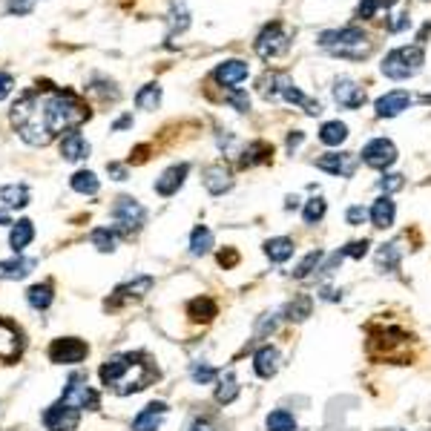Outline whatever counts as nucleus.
<instances>
[{
    "label": "nucleus",
    "instance_id": "nucleus-1",
    "mask_svg": "<svg viewBox=\"0 0 431 431\" xmlns=\"http://www.w3.org/2000/svg\"><path fill=\"white\" fill-rule=\"evenodd\" d=\"M87 118H90V107L72 92H60V90L23 92L9 112L12 127L32 147H46L60 132H75Z\"/></svg>",
    "mask_w": 431,
    "mask_h": 431
},
{
    "label": "nucleus",
    "instance_id": "nucleus-2",
    "mask_svg": "<svg viewBox=\"0 0 431 431\" xmlns=\"http://www.w3.org/2000/svg\"><path fill=\"white\" fill-rule=\"evenodd\" d=\"M98 374L107 388H115V394L127 397V394L147 388L156 371L150 368V363H144L141 353H118V356L107 359Z\"/></svg>",
    "mask_w": 431,
    "mask_h": 431
},
{
    "label": "nucleus",
    "instance_id": "nucleus-3",
    "mask_svg": "<svg viewBox=\"0 0 431 431\" xmlns=\"http://www.w3.org/2000/svg\"><path fill=\"white\" fill-rule=\"evenodd\" d=\"M425 63V52L420 43H411V46H400V49H391L385 58H383V75L391 78V81H408L414 78L417 72L422 69Z\"/></svg>",
    "mask_w": 431,
    "mask_h": 431
},
{
    "label": "nucleus",
    "instance_id": "nucleus-4",
    "mask_svg": "<svg viewBox=\"0 0 431 431\" xmlns=\"http://www.w3.org/2000/svg\"><path fill=\"white\" fill-rule=\"evenodd\" d=\"M112 230L115 233H124V236H129V233H135L144 222H147V210H144L135 198H129V196H121L115 204H112Z\"/></svg>",
    "mask_w": 431,
    "mask_h": 431
},
{
    "label": "nucleus",
    "instance_id": "nucleus-5",
    "mask_svg": "<svg viewBox=\"0 0 431 431\" xmlns=\"http://www.w3.org/2000/svg\"><path fill=\"white\" fill-rule=\"evenodd\" d=\"M319 46L331 49L334 55H345L351 58V46H363L366 43V32L359 29V26H342V29H331V32H322Z\"/></svg>",
    "mask_w": 431,
    "mask_h": 431
},
{
    "label": "nucleus",
    "instance_id": "nucleus-6",
    "mask_svg": "<svg viewBox=\"0 0 431 431\" xmlns=\"http://www.w3.org/2000/svg\"><path fill=\"white\" fill-rule=\"evenodd\" d=\"M60 403L69 405V408H75V411H84V408H98L101 397L87 385V377L84 374H72L63 394H60Z\"/></svg>",
    "mask_w": 431,
    "mask_h": 431
},
{
    "label": "nucleus",
    "instance_id": "nucleus-7",
    "mask_svg": "<svg viewBox=\"0 0 431 431\" xmlns=\"http://www.w3.org/2000/svg\"><path fill=\"white\" fill-rule=\"evenodd\" d=\"M287 46H291V41H287V32L282 29V23H270V26H265V29L259 32L256 43H253L256 55H259V58H265V60L284 55V52H287Z\"/></svg>",
    "mask_w": 431,
    "mask_h": 431
},
{
    "label": "nucleus",
    "instance_id": "nucleus-8",
    "mask_svg": "<svg viewBox=\"0 0 431 431\" xmlns=\"http://www.w3.org/2000/svg\"><path fill=\"white\" fill-rule=\"evenodd\" d=\"M87 342L75 339V336H63V339H55L49 345V359L58 366H75V363H84L87 359Z\"/></svg>",
    "mask_w": 431,
    "mask_h": 431
},
{
    "label": "nucleus",
    "instance_id": "nucleus-9",
    "mask_svg": "<svg viewBox=\"0 0 431 431\" xmlns=\"http://www.w3.org/2000/svg\"><path fill=\"white\" fill-rule=\"evenodd\" d=\"M363 161L374 170H388L397 161V147L388 138H374L363 147Z\"/></svg>",
    "mask_w": 431,
    "mask_h": 431
},
{
    "label": "nucleus",
    "instance_id": "nucleus-10",
    "mask_svg": "<svg viewBox=\"0 0 431 431\" xmlns=\"http://www.w3.org/2000/svg\"><path fill=\"white\" fill-rule=\"evenodd\" d=\"M78 420H81V411L69 408V405H63V403H55V405H49V408L43 411V425H46L49 431H75Z\"/></svg>",
    "mask_w": 431,
    "mask_h": 431
},
{
    "label": "nucleus",
    "instance_id": "nucleus-11",
    "mask_svg": "<svg viewBox=\"0 0 431 431\" xmlns=\"http://www.w3.org/2000/svg\"><path fill=\"white\" fill-rule=\"evenodd\" d=\"M248 75H250V66H248L245 60H239V58H233V60H222L219 66L213 69L216 84H222V87H228V90H236Z\"/></svg>",
    "mask_w": 431,
    "mask_h": 431
},
{
    "label": "nucleus",
    "instance_id": "nucleus-12",
    "mask_svg": "<svg viewBox=\"0 0 431 431\" xmlns=\"http://www.w3.org/2000/svg\"><path fill=\"white\" fill-rule=\"evenodd\" d=\"M314 164L319 170H325L331 176H342V179H351L356 173V156L353 153H325Z\"/></svg>",
    "mask_w": 431,
    "mask_h": 431
},
{
    "label": "nucleus",
    "instance_id": "nucleus-13",
    "mask_svg": "<svg viewBox=\"0 0 431 431\" xmlns=\"http://www.w3.org/2000/svg\"><path fill=\"white\" fill-rule=\"evenodd\" d=\"M334 101L345 110H359L366 104V90L351 78H336L334 81Z\"/></svg>",
    "mask_w": 431,
    "mask_h": 431
},
{
    "label": "nucleus",
    "instance_id": "nucleus-14",
    "mask_svg": "<svg viewBox=\"0 0 431 431\" xmlns=\"http://www.w3.org/2000/svg\"><path fill=\"white\" fill-rule=\"evenodd\" d=\"M201 181H204L207 193H213V196H225V193L233 187V173H230L225 164H210V167L201 173Z\"/></svg>",
    "mask_w": 431,
    "mask_h": 431
},
{
    "label": "nucleus",
    "instance_id": "nucleus-15",
    "mask_svg": "<svg viewBox=\"0 0 431 431\" xmlns=\"http://www.w3.org/2000/svg\"><path fill=\"white\" fill-rule=\"evenodd\" d=\"M150 287H153V279L150 276H135L132 282L115 287V299L107 302V308H118L121 302H132V299H141L144 294H150Z\"/></svg>",
    "mask_w": 431,
    "mask_h": 431
},
{
    "label": "nucleus",
    "instance_id": "nucleus-16",
    "mask_svg": "<svg viewBox=\"0 0 431 431\" xmlns=\"http://www.w3.org/2000/svg\"><path fill=\"white\" fill-rule=\"evenodd\" d=\"M21 334L18 328H12L6 319H0V363H15V359L21 356Z\"/></svg>",
    "mask_w": 431,
    "mask_h": 431
},
{
    "label": "nucleus",
    "instance_id": "nucleus-17",
    "mask_svg": "<svg viewBox=\"0 0 431 431\" xmlns=\"http://www.w3.org/2000/svg\"><path fill=\"white\" fill-rule=\"evenodd\" d=\"M187 173H190V164H173V167H167V170L156 179V193H159V196H176V193L181 190Z\"/></svg>",
    "mask_w": 431,
    "mask_h": 431
},
{
    "label": "nucleus",
    "instance_id": "nucleus-18",
    "mask_svg": "<svg viewBox=\"0 0 431 431\" xmlns=\"http://www.w3.org/2000/svg\"><path fill=\"white\" fill-rule=\"evenodd\" d=\"M394 216H397V204L391 201V196H380L368 210V219L377 230H388L394 225Z\"/></svg>",
    "mask_w": 431,
    "mask_h": 431
},
{
    "label": "nucleus",
    "instance_id": "nucleus-19",
    "mask_svg": "<svg viewBox=\"0 0 431 431\" xmlns=\"http://www.w3.org/2000/svg\"><path fill=\"white\" fill-rule=\"evenodd\" d=\"M408 107H411V95L403 92V90L388 92V95L377 98V104H374V110H377L380 118H397V115H400L403 110H408Z\"/></svg>",
    "mask_w": 431,
    "mask_h": 431
},
{
    "label": "nucleus",
    "instance_id": "nucleus-20",
    "mask_svg": "<svg viewBox=\"0 0 431 431\" xmlns=\"http://www.w3.org/2000/svg\"><path fill=\"white\" fill-rule=\"evenodd\" d=\"M253 371L262 377V380H270L276 371H279V351L273 345H262L253 356Z\"/></svg>",
    "mask_w": 431,
    "mask_h": 431
},
{
    "label": "nucleus",
    "instance_id": "nucleus-21",
    "mask_svg": "<svg viewBox=\"0 0 431 431\" xmlns=\"http://www.w3.org/2000/svg\"><path fill=\"white\" fill-rule=\"evenodd\" d=\"M60 156L66 161H84L90 156V141L78 132H69L63 141H60Z\"/></svg>",
    "mask_w": 431,
    "mask_h": 431
},
{
    "label": "nucleus",
    "instance_id": "nucleus-22",
    "mask_svg": "<svg viewBox=\"0 0 431 431\" xmlns=\"http://www.w3.org/2000/svg\"><path fill=\"white\" fill-rule=\"evenodd\" d=\"M164 414H167V403H150L132 420V431H156Z\"/></svg>",
    "mask_w": 431,
    "mask_h": 431
},
{
    "label": "nucleus",
    "instance_id": "nucleus-23",
    "mask_svg": "<svg viewBox=\"0 0 431 431\" xmlns=\"http://www.w3.org/2000/svg\"><path fill=\"white\" fill-rule=\"evenodd\" d=\"M35 267H38V262H35V259H26V256L6 259V262H0V279L18 282V279H26V276H29Z\"/></svg>",
    "mask_w": 431,
    "mask_h": 431
},
{
    "label": "nucleus",
    "instance_id": "nucleus-24",
    "mask_svg": "<svg viewBox=\"0 0 431 431\" xmlns=\"http://www.w3.org/2000/svg\"><path fill=\"white\" fill-rule=\"evenodd\" d=\"M270 156H273V147L270 144H265V141H253V144H248V147L242 150V159H239V167H256V164H265V161H270Z\"/></svg>",
    "mask_w": 431,
    "mask_h": 431
},
{
    "label": "nucleus",
    "instance_id": "nucleus-25",
    "mask_svg": "<svg viewBox=\"0 0 431 431\" xmlns=\"http://www.w3.org/2000/svg\"><path fill=\"white\" fill-rule=\"evenodd\" d=\"M35 239V225L29 222V219H21L18 225H12V233H9V245H12V250L21 256L26 248H29V242Z\"/></svg>",
    "mask_w": 431,
    "mask_h": 431
},
{
    "label": "nucleus",
    "instance_id": "nucleus-26",
    "mask_svg": "<svg viewBox=\"0 0 431 431\" xmlns=\"http://www.w3.org/2000/svg\"><path fill=\"white\" fill-rule=\"evenodd\" d=\"M294 239H287V236H276V239H267L265 242V256L270 262H287L294 256Z\"/></svg>",
    "mask_w": 431,
    "mask_h": 431
},
{
    "label": "nucleus",
    "instance_id": "nucleus-27",
    "mask_svg": "<svg viewBox=\"0 0 431 431\" xmlns=\"http://www.w3.org/2000/svg\"><path fill=\"white\" fill-rule=\"evenodd\" d=\"M311 311H314V299H311L308 294H299V297H294L291 302H287L284 316L291 319V322H302V319L311 316Z\"/></svg>",
    "mask_w": 431,
    "mask_h": 431
},
{
    "label": "nucleus",
    "instance_id": "nucleus-28",
    "mask_svg": "<svg viewBox=\"0 0 431 431\" xmlns=\"http://www.w3.org/2000/svg\"><path fill=\"white\" fill-rule=\"evenodd\" d=\"M187 314H190V319H196V322H210L216 314H219V308H216V302H213L210 297H196V299L187 305Z\"/></svg>",
    "mask_w": 431,
    "mask_h": 431
},
{
    "label": "nucleus",
    "instance_id": "nucleus-29",
    "mask_svg": "<svg viewBox=\"0 0 431 431\" xmlns=\"http://www.w3.org/2000/svg\"><path fill=\"white\" fill-rule=\"evenodd\" d=\"M345 138H348V127L342 121H325L319 127V141L328 144V147H339Z\"/></svg>",
    "mask_w": 431,
    "mask_h": 431
},
{
    "label": "nucleus",
    "instance_id": "nucleus-30",
    "mask_svg": "<svg viewBox=\"0 0 431 431\" xmlns=\"http://www.w3.org/2000/svg\"><path fill=\"white\" fill-rule=\"evenodd\" d=\"M0 201L6 207H26L29 204V187L26 184H6L0 187Z\"/></svg>",
    "mask_w": 431,
    "mask_h": 431
},
{
    "label": "nucleus",
    "instance_id": "nucleus-31",
    "mask_svg": "<svg viewBox=\"0 0 431 431\" xmlns=\"http://www.w3.org/2000/svg\"><path fill=\"white\" fill-rule=\"evenodd\" d=\"M72 190L75 193H84V196H95L98 190H101V181H98V176L95 173H90V170H78L75 176H72Z\"/></svg>",
    "mask_w": 431,
    "mask_h": 431
},
{
    "label": "nucleus",
    "instance_id": "nucleus-32",
    "mask_svg": "<svg viewBox=\"0 0 431 431\" xmlns=\"http://www.w3.org/2000/svg\"><path fill=\"white\" fill-rule=\"evenodd\" d=\"M26 299H29V305H32L35 311H46V308L52 305V299H55L52 284H49V282H46V284H32L29 291H26Z\"/></svg>",
    "mask_w": 431,
    "mask_h": 431
},
{
    "label": "nucleus",
    "instance_id": "nucleus-33",
    "mask_svg": "<svg viewBox=\"0 0 431 431\" xmlns=\"http://www.w3.org/2000/svg\"><path fill=\"white\" fill-rule=\"evenodd\" d=\"M167 23H170V38L176 32H184L190 26V15H187V6L184 0H173L170 4V15H167Z\"/></svg>",
    "mask_w": 431,
    "mask_h": 431
},
{
    "label": "nucleus",
    "instance_id": "nucleus-34",
    "mask_svg": "<svg viewBox=\"0 0 431 431\" xmlns=\"http://www.w3.org/2000/svg\"><path fill=\"white\" fill-rule=\"evenodd\" d=\"M265 425H267V431H297V420H294V414H291V411H284V408L270 411V414H267V420H265Z\"/></svg>",
    "mask_w": 431,
    "mask_h": 431
},
{
    "label": "nucleus",
    "instance_id": "nucleus-35",
    "mask_svg": "<svg viewBox=\"0 0 431 431\" xmlns=\"http://www.w3.org/2000/svg\"><path fill=\"white\" fill-rule=\"evenodd\" d=\"M210 248H213V233H210V228L198 225L193 230V236H190V253L193 256H204V253H210Z\"/></svg>",
    "mask_w": 431,
    "mask_h": 431
},
{
    "label": "nucleus",
    "instance_id": "nucleus-36",
    "mask_svg": "<svg viewBox=\"0 0 431 431\" xmlns=\"http://www.w3.org/2000/svg\"><path fill=\"white\" fill-rule=\"evenodd\" d=\"M135 104H138V110H156L161 104V87L159 84L141 87L138 95H135Z\"/></svg>",
    "mask_w": 431,
    "mask_h": 431
},
{
    "label": "nucleus",
    "instance_id": "nucleus-37",
    "mask_svg": "<svg viewBox=\"0 0 431 431\" xmlns=\"http://www.w3.org/2000/svg\"><path fill=\"white\" fill-rule=\"evenodd\" d=\"M259 92H262V98H267V101L282 98V75H279V72H267V75L259 81Z\"/></svg>",
    "mask_w": 431,
    "mask_h": 431
},
{
    "label": "nucleus",
    "instance_id": "nucleus-38",
    "mask_svg": "<svg viewBox=\"0 0 431 431\" xmlns=\"http://www.w3.org/2000/svg\"><path fill=\"white\" fill-rule=\"evenodd\" d=\"M92 245L101 250V253H112L115 250V245H118V233L112 230V228H98V230H92Z\"/></svg>",
    "mask_w": 431,
    "mask_h": 431
},
{
    "label": "nucleus",
    "instance_id": "nucleus-39",
    "mask_svg": "<svg viewBox=\"0 0 431 431\" xmlns=\"http://www.w3.org/2000/svg\"><path fill=\"white\" fill-rule=\"evenodd\" d=\"M400 259H403V248H400V242L383 245V248H380V253H377V265H380V267H388V270H394V267L400 265Z\"/></svg>",
    "mask_w": 431,
    "mask_h": 431
},
{
    "label": "nucleus",
    "instance_id": "nucleus-40",
    "mask_svg": "<svg viewBox=\"0 0 431 431\" xmlns=\"http://www.w3.org/2000/svg\"><path fill=\"white\" fill-rule=\"evenodd\" d=\"M325 210H328V201H325L322 196L311 198V201L305 204V213H302L305 225H316V222H322V219H325Z\"/></svg>",
    "mask_w": 431,
    "mask_h": 431
},
{
    "label": "nucleus",
    "instance_id": "nucleus-41",
    "mask_svg": "<svg viewBox=\"0 0 431 431\" xmlns=\"http://www.w3.org/2000/svg\"><path fill=\"white\" fill-rule=\"evenodd\" d=\"M236 397H239V383H236L233 377H225L219 385H216V403L230 405Z\"/></svg>",
    "mask_w": 431,
    "mask_h": 431
},
{
    "label": "nucleus",
    "instance_id": "nucleus-42",
    "mask_svg": "<svg viewBox=\"0 0 431 431\" xmlns=\"http://www.w3.org/2000/svg\"><path fill=\"white\" fill-rule=\"evenodd\" d=\"M319 262H322V250H311L297 267H294V279H305V276H311L316 267H319Z\"/></svg>",
    "mask_w": 431,
    "mask_h": 431
},
{
    "label": "nucleus",
    "instance_id": "nucleus-43",
    "mask_svg": "<svg viewBox=\"0 0 431 431\" xmlns=\"http://www.w3.org/2000/svg\"><path fill=\"white\" fill-rule=\"evenodd\" d=\"M366 219H368V210H366L363 204H351V207H348V213H345V222H348L351 228H359Z\"/></svg>",
    "mask_w": 431,
    "mask_h": 431
},
{
    "label": "nucleus",
    "instance_id": "nucleus-44",
    "mask_svg": "<svg viewBox=\"0 0 431 431\" xmlns=\"http://www.w3.org/2000/svg\"><path fill=\"white\" fill-rule=\"evenodd\" d=\"M216 377H219V371H216V368H210V366H193V380H196L198 385H207V383H213Z\"/></svg>",
    "mask_w": 431,
    "mask_h": 431
},
{
    "label": "nucleus",
    "instance_id": "nucleus-45",
    "mask_svg": "<svg viewBox=\"0 0 431 431\" xmlns=\"http://www.w3.org/2000/svg\"><path fill=\"white\" fill-rule=\"evenodd\" d=\"M228 104H230L233 110H239V112H248V110H250V95L242 92V90H233V92L228 95Z\"/></svg>",
    "mask_w": 431,
    "mask_h": 431
},
{
    "label": "nucleus",
    "instance_id": "nucleus-46",
    "mask_svg": "<svg viewBox=\"0 0 431 431\" xmlns=\"http://www.w3.org/2000/svg\"><path fill=\"white\" fill-rule=\"evenodd\" d=\"M403 187V176L400 173H388V176H383L380 179V190L388 196V193H394V190H400Z\"/></svg>",
    "mask_w": 431,
    "mask_h": 431
},
{
    "label": "nucleus",
    "instance_id": "nucleus-47",
    "mask_svg": "<svg viewBox=\"0 0 431 431\" xmlns=\"http://www.w3.org/2000/svg\"><path fill=\"white\" fill-rule=\"evenodd\" d=\"M368 253V242L363 239V242H351V245H345L342 248V256H351V259H363Z\"/></svg>",
    "mask_w": 431,
    "mask_h": 431
},
{
    "label": "nucleus",
    "instance_id": "nucleus-48",
    "mask_svg": "<svg viewBox=\"0 0 431 431\" xmlns=\"http://www.w3.org/2000/svg\"><path fill=\"white\" fill-rule=\"evenodd\" d=\"M38 0H9V12L12 15H29L35 9Z\"/></svg>",
    "mask_w": 431,
    "mask_h": 431
},
{
    "label": "nucleus",
    "instance_id": "nucleus-49",
    "mask_svg": "<svg viewBox=\"0 0 431 431\" xmlns=\"http://www.w3.org/2000/svg\"><path fill=\"white\" fill-rule=\"evenodd\" d=\"M377 9H380V0H359L356 15H359V18H374Z\"/></svg>",
    "mask_w": 431,
    "mask_h": 431
},
{
    "label": "nucleus",
    "instance_id": "nucleus-50",
    "mask_svg": "<svg viewBox=\"0 0 431 431\" xmlns=\"http://www.w3.org/2000/svg\"><path fill=\"white\" fill-rule=\"evenodd\" d=\"M276 325H279V319H276V314H267V316H262V322H259V328H256V336H265V334H273V331H276Z\"/></svg>",
    "mask_w": 431,
    "mask_h": 431
},
{
    "label": "nucleus",
    "instance_id": "nucleus-51",
    "mask_svg": "<svg viewBox=\"0 0 431 431\" xmlns=\"http://www.w3.org/2000/svg\"><path fill=\"white\" fill-rule=\"evenodd\" d=\"M411 26V18L408 15H394V21H388V32H403Z\"/></svg>",
    "mask_w": 431,
    "mask_h": 431
},
{
    "label": "nucleus",
    "instance_id": "nucleus-52",
    "mask_svg": "<svg viewBox=\"0 0 431 431\" xmlns=\"http://www.w3.org/2000/svg\"><path fill=\"white\" fill-rule=\"evenodd\" d=\"M12 87H15V81H12L9 72H0V101H4V98L12 92Z\"/></svg>",
    "mask_w": 431,
    "mask_h": 431
},
{
    "label": "nucleus",
    "instance_id": "nucleus-53",
    "mask_svg": "<svg viewBox=\"0 0 431 431\" xmlns=\"http://www.w3.org/2000/svg\"><path fill=\"white\" fill-rule=\"evenodd\" d=\"M236 262H239V253H236V250H222V253H219V265H222V267H233Z\"/></svg>",
    "mask_w": 431,
    "mask_h": 431
},
{
    "label": "nucleus",
    "instance_id": "nucleus-54",
    "mask_svg": "<svg viewBox=\"0 0 431 431\" xmlns=\"http://www.w3.org/2000/svg\"><path fill=\"white\" fill-rule=\"evenodd\" d=\"M107 173H110L115 181H124V179H127V167H124V164H115V161L107 164Z\"/></svg>",
    "mask_w": 431,
    "mask_h": 431
},
{
    "label": "nucleus",
    "instance_id": "nucleus-55",
    "mask_svg": "<svg viewBox=\"0 0 431 431\" xmlns=\"http://www.w3.org/2000/svg\"><path fill=\"white\" fill-rule=\"evenodd\" d=\"M219 147H222L225 153H233V147H236L233 132H228V135H222V132H219Z\"/></svg>",
    "mask_w": 431,
    "mask_h": 431
},
{
    "label": "nucleus",
    "instance_id": "nucleus-56",
    "mask_svg": "<svg viewBox=\"0 0 431 431\" xmlns=\"http://www.w3.org/2000/svg\"><path fill=\"white\" fill-rule=\"evenodd\" d=\"M302 141H305V132H299V129H294L291 135H287V150H291V153H294V150L299 147V144H302Z\"/></svg>",
    "mask_w": 431,
    "mask_h": 431
},
{
    "label": "nucleus",
    "instance_id": "nucleus-57",
    "mask_svg": "<svg viewBox=\"0 0 431 431\" xmlns=\"http://www.w3.org/2000/svg\"><path fill=\"white\" fill-rule=\"evenodd\" d=\"M190 431H213V425H210L207 420H196V422L190 425Z\"/></svg>",
    "mask_w": 431,
    "mask_h": 431
},
{
    "label": "nucleus",
    "instance_id": "nucleus-58",
    "mask_svg": "<svg viewBox=\"0 0 431 431\" xmlns=\"http://www.w3.org/2000/svg\"><path fill=\"white\" fill-rule=\"evenodd\" d=\"M129 124H132V118H129V115H124V118H118V121L112 124V129H124V127H129Z\"/></svg>",
    "mask_w": 431,
    "mask_h": 431
},
{
    "label": "nucleus",
    "instance_id": "nucleus-59",
    "mask_svg": "<svg viewBox=\"0 0 431 431\" xmlns=\"http://www.w3.org/2000/svg\"><path fill=\"white\" fill-rule=\"evenodd\" d=\"M297 204H299V198H297V196H287V201H284V207H287V210H294Z\"/></svg>",
    "mask_w": 431,
    "mask_h": 431
},
{
    "label": "nucleus",
    "instance_id": "nucleus-60",
    "mask_svg": "<svg viewBox=\"0 0 431 431\" xmlns=\"http://www.w3.org/2000/svg\"><path fill=\"white\" fill-rule=\"evenodd\" d=\"M0 225H12V219H9V213H4V210H0Z\"/></svg>",
    "mask_w": 431,
    "mask_h": 431
},
{
    "label": "nucleus",
    "instance_id": "nucleus-61",
    "mask_svg": "<svg viewBox=\"0 0 431 431\" xmlns=\"http://www.w3.org/2000/svg\"><path fill=\"white\" fill-rule=\"evenodd\" d=\"M422 104H431V92H425V95H422Z\"/></svg>",
    "mask_w": 431,
    "mask_h": 431
}]
</instances>
